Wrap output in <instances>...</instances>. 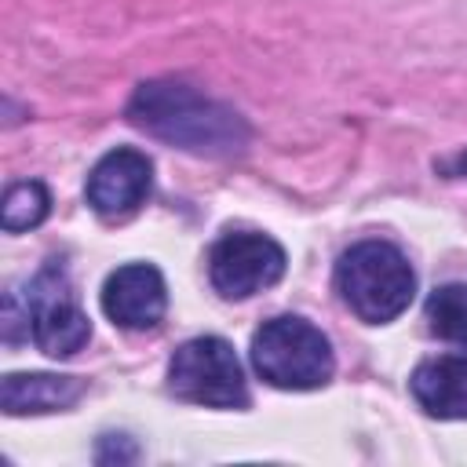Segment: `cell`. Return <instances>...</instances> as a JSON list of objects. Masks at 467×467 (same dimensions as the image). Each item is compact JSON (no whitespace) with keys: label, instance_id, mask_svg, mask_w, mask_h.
Wrapping results in <instances>:
<instances>
[{"label":"cell","instance_id":"obj_1","mask_svg":"<svg viewBox=\"0 0 467 467\" xmlns=\"http://www.w3.org/2000/svg\"><path fill=\"white\" fill-rule=\"evenodd\" d=\"M128 120L197 157H234L248 146V124L237 109L179 80H142L128 102Z\"/></svg>","mask_w":467,"mask_h":467},{"label":"cell","instance_id":"obj_2","mask_svg":"<svg viewBox=\"0 0 467 467\" xmlns=\"http://www.w3.org/2000/svg\"><path fill=\"white\" fill-rule=\"evenodd\" d=\"M336 292L368 325H387L409 310L416 274L409 259L387 241H358L336 263Z\"/></svg>","mask_w":467,"mask_h":467},{"label":"cell","instance_id":"obj_3","mask_svg":"<svg viewBox=\"0 0 467 467\" xmlns=\"http://www.w3.org/2000/svg\"><path fill=\"white\" fill-rule=\"evenodd\" d=\"M252 365L255 372L281 390H314L325 387L336 372V358L328 336L306 317H270L252 336Z\"/></svg>","mask_w":467,"mask_h":467},{"label":"cell","instance_id":"obj_4","mask_svg":"<svg viewBox=\"0 0 467 467\" xmlns=\"http://www.w3.org/2000/svg\"><path fill=\"white\" fill-rule=\"evenodd\" d=\"M168 390L179 401L204 409H244L248 387L234 347L219 336H197L182 343L168 365Z\"/></svg>","mask_w":467,"mask_h":467},{"label":"cell","instance_id":"obj_5","mask_svg":"<svg viewBox=\"0 0 467 467\" xmlns=\"http://www.w3.org/2000/svg\"><path fill=\"white\" fill-rule=\"evenodd\" d=\"M26 310H29L33 343L47 358H73L91 336V321L77 306L69 277H66V270L58 263H47L33 277L29 296H26Z\"/></svg>","mask_w":467,"mask_h":467},{"label":"cell","instance_id":"obj_6","mask_svg":"<svg viewBox=\"0 0 467 467\" xmlns=\"http://www.w3.org/2000/svg\"><path fill=\"white\" fill-rule=\"evenodd\" d=\"M285 274V248L252 230L223 234L208 252V277L219 296L226 299H248L270 285H277Z\"/></svg>","mask_w":467,"mask_h":467},{"label":"cell","instance_id":"obj_7","mask_svg":"<svg viewBox=\"0 0 467 467\" xmlns=\"http://www.w3.org/2000/svg\"><path fill=\"white\" fill-rule=\"evenodd\" d=\"M153 186V164L146 153L120 146L109 150L88 175V204L102 219H128Z\"/></svg>","mask_w":467,"mask_h":467},{"label":"cell","instance_id":"obj_8","mask_svg":"<svg viewBox=\"0 0 467 467\" xmlns=\"http://www.w3.org/2000/svg\"><path fill=\"white\" fill-rule=\"evenodd\" d=\"M164 306H168L164 277L150 263H128L113 270L102 285V310L120 328H131V332L157 328L164 317Z\"/></svg>","mask_w":467,"mask_h":467},{"label":"cell","instance_id":"obj_9","mask_svg":"<svg viewBox=\"0 0 467 467\" xmlns=\"http://www.w3.org/2000/svg\"><path fill=\"white\" fill-rule=\"evenodd\" d=\"M84 379L77 376H55V372H11L0 383V409L7 416L26 412H62L80 401Z\"/></svg>","mask_w":467,"mask_h":467},{"label":"cell","instance_id":"obj_10","mask_svg":"<svg viewBox=\"0 0 467 467\" xmlns=\"http://www.w3.org/2000/svg\"><path fill=\"white\" fill-rule=\"evenodd\" d=\"M412 398L438 420H467V358H431L416 365Z\"/></svg>","mask_w":467,"mask_h":467},{"label":"cell","instance_id":"obj_11","mask_svg":"<svg viewBox=\"0 0 467 467\" xmlns=\"http://www.w3.org/2000/svg\"><path fill=\"white\" fill-rule=\"evenodd\" d=\"M51 212V193L44 182L36 179H26V182H15L4 201H0V226L7 234H18V230H33L47 219Z\"/></svg>","mask_w":467,"mask_h":467},{"label":"cell","instance_id":"obj_12","mask_svg":"<svg viewBox=\"0 0 467 467\" xmlns=\"http://www.w3.org/2000/svg\"><path fill=\"white\" fill-rule=\"evenodd\" d=\"M431 332L467 350V285H441L427 299Z\"/></svg>","mask_w":467,"mask_h":467},{"label":"cell","instance_id":"obj_13","mask_svg":"<svg viewBox=\"0 0 467 467\" xmlns=\"http://www.w3.org/2000/svg\"><path fill=\"white\" fill-rule=\"evenodd\" d=\"M452 168H456V171H467V153H463V157H460V161H456Z\"/></svg>","mask_w":467,"mask_h":467}]
</instances>
